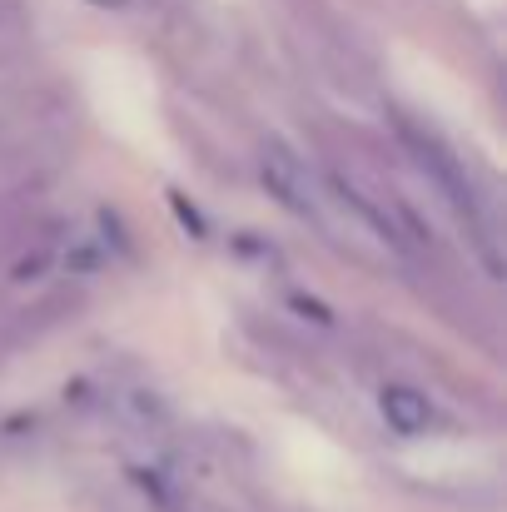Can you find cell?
I'll return each instance as SVG.
<instances>
[{
	"label": "cell",
	"mask_w": 507,
	"mask_h": 512,
	"mask_svg": "<svg viewBox=\"0 0 507 512\" xmlns=\"http://www.w3.org/2000/svg\"><path fill=\"white\" fill-rule=\"evenodd\" d=\"M264 184L274 189V199H279L284 209H294V214H304V219L319 214L314 179H309V170H304L284 145H269V150H264Z\"/></svg>",
	"instance_id": "1"
},
{
	"label": "cell",
	"mask_w": 507,
	"mask_h": 512,
	"mask_svg": "<svg viewBox=\"0 0 507 512\" xmlns=\"http://www.w3.org/2000/svg\"><path fill=\"white\" fill-rule=\"evenodd\" d=\"M383 418L393 433H423L433 423V403L418 393V388H403V383H388L383 388Z\"/></svg>",
	"instance_id": "2"
},
{
	"label": "cell",
	"mask_w": 507,
	"mask_h": 512,
	"mask_svg": "<svg viewBox=\"0 0 507 512\" xmlns=\"http://www.w3.org/2000/svg\"><path fill=\"white\" fill-rule=\"evenodd\" d=\"M90 5H100V10H130L135 0H90Z\"/></svg>",
	"instance_id": "3"
}]
</instances>
